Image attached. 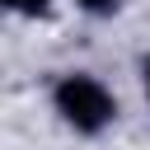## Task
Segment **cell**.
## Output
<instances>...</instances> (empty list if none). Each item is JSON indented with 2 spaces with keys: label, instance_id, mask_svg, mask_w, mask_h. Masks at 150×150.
I'll list each match as a JSON object with an SVG mask.
<instances>
[{
  "label": "cell",
  "instance_id": "7a4b0ae2",
  "mask_svg": "<svg viewBox=\"0 0 150 150\" xmlns=\"http://www.w3.org/2000/svg\"><path fill=\"white\" fill-rule=\"evenodd\" d=\"M5 9H23V14H42L47 9V0H0Z\"/></svg>",
  "mask_w": 150,
  "mask_h": 150
},
{
  "label": "cell",
  "instance_id": "277c9868",
  "mask_svg": "<svg viewBox=\"0 0 150 150\" xmlns=\"http://www.w3.org/2000/svg\"><path fill=\"white\" fill-rule=\"evenodd\" d=\"M145 89H150V61H145Z\"/></svg>",
  "mask_w": 150,
  "mask_h": 150
},
{
  "label": "cell",
  "instance_id": "3957f363",
  "mask_svg": "<svg viewBox=\"0 0 150 150\" xmlns=\"http://www.w3.org/2000/svg\"><path fill=\"white\" fill-rule=\"evenodd\" d=\"M80 5H84V9H94V14H112L122 0H80Z\"/></svg>",
  "mask_w": 150,
  "mask_h": 150
},
{
  "label": "cell",
  "instance_id": "6da1fadb",
  "mask_svg": "<svg viewBox=\"0 0 150 150\" xmlns=\"http://www.w3.org/2000/svg\"><path fill=\"white\" fill-rule=\"evenodd\" d=\"M56 112L75 127V131H98L112 122V94L94 80V75H66L56 84Z\"/></svg>",
  "mask_w": 150,
  "mask_h": 150
}]
</instances>
